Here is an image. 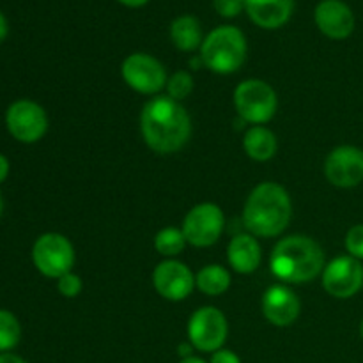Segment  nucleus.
Here are the masks:
<instances>
[{
	"label": "nucleus",
	"mask_w": 363,
	"mask_h": 363,
	"mask_svg": "<svg viewBox=\"0 0 363 363\" xmlns=\"http://www.w3.org/2000/svg\"><path fill=\"white\" fill-rule=\"evenodd\" d=\"M140 131L152 151L170 155L190 140L191 121L179 101L169 96H156L142 110Z\"/></svg>",
	"instance_id": "obj_1"
},
{
	"label": "nucleus",
	"mask_w": 363,
	"mask_h": 363,
	"mask_svg": "<svg viewBox=\"0 0 363 363\" xmlns=\"http://www.w3.org/2000/svg\"><path fill=\"white\" fill-rule=\"evenodd\" d=\"M293 216L291 197L277 183H261L254 188L243 209V223L252 236L275 238L287 229Z\"/></svg>",
	"instance_id": "obj_2"
},
{
	"label": "nucleus",
	"mask_w": 363,
	"mask_h": 363,
	"mask_svg": "<svg viewBox=\"0 0 363 363\" xmlns=\"http://www.w3.org/2000/svg\"><path fill=\"white\" fill-rule=\"evenodd\" d=\"M269 268L282 282H311L325 269V252L312 238L301 234L287 236L273 248Z\"/></svg>",
	"instance_id": "obj_3"
},
{
	"label": "nucleus",
	"mask_w": 363,
	"mask_h": 363,
	"mask_svg": "<svg viewBox=\"0 0 363 363\" xmlns=\"http://www.w3.org/2000/svg\"><path fill=\"white\" fill-rule=\"evenodd\" d=\"M201 59L208 69L218 74L238 71L247 59V39L243 32L233 25L216 27L202 41Z\"/></svg>",
	"instance_id": "obj_4"
},
{
	"label": "nucleus",
	"mask_w": 363,
	"mask_h": 363,
	"mask_svg": "<svg viewBox=\"0 0 363 363\" xmlns=\"http://www.w3.org/2000/svg\"><path fill=\"white\" fill-rule=\"evenodd\" d=\"M234 106L238 116L243 117L247 123L261 126L273 119L279 106L275 91L264 80L250 78L241 82L234 91Z\"/></svg>",
	"instance_id": "obj_5"
},
{
	"label": "nucleus",
	"mask_w": 363,
	"mask_h": 363,
	"mask_svg": "<svg viewBox=\"0 0 363 363\" xmlns=\"http://www.w3.org/2000/svg\"><path fill=\"white\" fill-rule=\"evenodd\" d=\"M32 261L38 272L48 279H60L74 264V248L66 236L46 233L32 247Z\"/></svg>",
	"instance_id": "obj_6"
},
{
	"label": "nucleus",
	"mask_w": 363,
	"mask_h": 363,
	"mask_svg": "<svg viewBox=\"0 0 363 363\" xmlns=\"http://www.w3.org/2000/svg\"><path fill=\"white\" fill-rule=\"evenodd\" d=\"M229 333V325L222 312L216 307H202L190 318L188 339L190 344L204 353H215L222 350Z\"/></svg>",
	"instance_id": "obj_7"
},
{
	"label": "nucleus",
	"mask_w": 363,
	"mask_h": 363,
	"mask_svg": "<svg viewBox=\"0 0 363 363\" xmlns=\"http://www.w3.org/2000/svg\"><path fill=\"white\" fill-rule=\"evenodd\" d=\"M225 227V216L216 204L204 202L188 211L183 222V234L194 247L206 248L220 240Z\"/></svg>",
	"instance_id": "obj_8"
},
{
	"label": "nucleus",
	"mask_w": 363,
	"mask_h": 363,
	"mask_svg": "<svg viewBox=\"0 0 363 363\" xmlns=\"http://www.w3.org/2000/svg\"><path fill=\"white\" fill-rule=\"evenodd\" d=\"M6 124L13 138L21 144H34L45 137L48 117L45 108L30 99H18L7 108Z\"/></svg>",
	"instance_id": "obj_9"
},
{
	"label": "nucleus",
	"mask_w": 363,
	"mask_h": 363,
	"mask_svg": "<svg viewBox=\"0 0 363 363\" xmlns=\"http://www.w3.org/2000/svg\"><path fill=\"white\" fill-rule=\"evenodd\" d=\"M124 82L140 94H156L167 87V71L158 59L147 53H131L121 66Z\"/></svg>",
	"instance_id": "obj_10"
},
{
	"label": "nucleus",
	"mask_w": 363,
	"mask_h": 363,
	"mask_svg": "<svg viewBox=\"0 0 363 363\" xmlns=\"http://www.w3.org/2000/svg\"><path fill=\"white\" fill-rule=\"evenodd\" d=\"M323 287L339 300H347L363 287V264L351 255L333 259L323 269Z\"/></svg>",
	"instance_id": "obj_11"
},
{
	"label": "nucleus",
	"mask_w": 363,
	"mask_h": 363,
	"mask_svg": "<svg viewBox=\"0 0 363 363\" xmlns=\"http://www.w3.org/2000/svg\"><path fill=\"white\" fill-rule=\"evenodd\" d=\"M325 176L333 186L354 188L363 181V151L354 145H339L325 162Z\"/></svg>",
	"instance_id": "obj_12"
},
{
	"label": "nucleus",
	"mask_w": 363,
	"mask_h": 363,
	"mask_svg": "<svg viewBox=\"0 0 363 363\" xmlns=\"http://www.w3.org/2000/svg\"><path fill=\"white\" fill-rule=\"evenodd\" d=\"M152 286L162 298L169 301L186 300L195 287L191 269L176 259H167L156 266L152 273Z\"/></svg>",
	"instance_id": "obj_13"
},
{
	"label": "nucleus",
	"mask_w": 363,
	"mask_h": 363,
	"mask_svg": "<svg viewBox=\"0 0 363 363\" xmlns=\"http://www.w3.org/2000/svg\"><path fill=\"white\" fill-rule=\"evenodd\" d=\"M315 25L330 39H346L354 30V14L342 0H321L315 7Z\"/></svg>",
	"instance_id": "obj_14"
},
{
	"label": "nucleus",
	"mask_w": 363,
	"mask_h": 363,
	"mask_svg": "<svg viewBox=\"0 0 363 363\" xmlns=\"http://www.w3.org/2000/svg\"><path fill=\"white\" fill-rule=\"evenodd\" d=\"M301 311L296 294L286 286H272L262 296V314L272 325L291 326L298 319Z\"/></svg>",
	"instance_id": "obj_15"
},
{
	"label": "nucleus",
	"mask_w": 363,
	"mask_h": 363,
	"mask_svg": "<svg viewBox=\"0 0 363 363\" xmlns=\"http://www.w3.org/2000/svg\"><path fill=\"white\" fill-rule=\"evenodd\" d=\"M248 18L261 28H279L289 21L294 0H245Z\"/></svg>",
	"instance_id": "obj_16"
},
{
	"label": "nucleus",
	"mask_w": 363,
	"mask_h": 363,
	"mask_svg": "<svg viewBox=\"0 0 363 363\" xmlns=\"http://www.w3.org/2000/svg\"><path fill=\"white\" fill-rule=\"evenodd\" d=\"M261 245L252 234H240L230 240L229 248H227V259L234 272L241 273V275L254 273L261 264Z\"/></svg>",
	"instance_id": "obj_17"
},
{
	"label": "nucleus",
	"mask_w": 363,
	"mask_h": 363,
	"mask_svg": "<svg viewBox=\"0 0 363 363\" xmlns=\"http://www.w3.org/2000/svg\"><path fill=\"white\" fill-rule=\"evenodd\" d=\"M170 39L181 52H194L202 46V28L201 23L191 14L177 16L170 25Z\"/></svg>",
	"instance_id": "obj_18"
},
{
	"label": "nucleus",
	"mask_w": 363,
	"mask_h": 363,
	"mask_svg": "<svg viewBox=\"0 0 363 363\" xmlns=\"http://www.w3.org/2000/svg\"><path fill=\"white\" fill-rule=\"evenodd\" d=\"M243 147L245 152L255 162H268L275 156L279 144L272 130L264 126H252L245 133Z\"/></svg>",
	"instance_id": "obj_19"
},
{
	"label": "nucleus",
	"mask_w": 363,
	"mask_h": 363,
	"mask_svg": "<svg viewBox=\"0 0 363 363\" xmlns=\"http://www.w3.org/2000/svg\"><path fill=\"white\" fill-rule=\"evenodd\" d=\"M195 286L208 296H220L230 286V275L223 266L209 264L204 266L195 277Z\"/></svg>",
	"instance_id": "obj_20"
},
{
	"label": "nucleus",
	"mask_w": 363,
	"mask_h": 363,
	"mask_svg": "<svg viewBox=\"0 0 363 363\" xmlns=\"http://www.w3.org/2000/svg\"><path fill=\"white\" fill-rule=\"evenodd\" d=\"M186 243L188 241L184 238L183 229H177V227H165L155 238V248L158 250V254L169 259L179 255Z\"/></svg>",
	"instance_id": "obj_21"
},
{
	"label": "nucleus",
	"mask_w": 363,
	"mask_h": 363,
	"mask_svg": "<svg viewBox=\"0 0 363 363\" xmlns=\"http://www.w3.org/2000/svg\"><path fill=\"white\" fill-rule=\"evenodd\" d=\"M21 339V326L16 315L9 311L0 308V351L7 353V351L14 350Z\"/></svg>",
	"instance_id": "obj_22"
},
{
	"label": "nucleus",
	"mask_w": 363,
	"mask_h": 363,
	"mask_svg": "<svg viewBox=\"0 0 363 363\" xmlns=\"http://www.w3.org/2000/svg\"><path fill=\"white\" fill-rule=\"evenodd\" d=\"M194 91V78L188 71H177L172 77L167 80V92L169 98L176 99V101H183Z\"/></svg>",
	"instance_id": "obj_23"
},
{
	"label": "nucleus",
	"mask_w": 363,
	"mask_h": 363,
	"mask_svg": "<svg viewBox=\"0 0 363 363\" xmlns=\"http://www.w3.org/2000/svg\"><path fill=\"white\" fill-rule=\"evenodd\" d=\"M346 250L351 257L363 261V223L353 225L346 234Z\"/></svg>",
	"instance_id": "obj_24"
},
{
	"label": "nucleus",
	"mask_w": 363,
	"mask_h": 363,
	"mask_svg": "<svg viewBox=\"0 0 363 363\" xmlns=\"http://www.w3.org/2000/svg\"><path fill=\"white\" fill-rule=\"evenodd\" d=\"M57 289L62 296L66 298H77L78 294L84 289V284H82V279L74 273H66L60 279H57Z\"/></svg>",
	"instance_id": "obj_25"
},
{
	"label": "nucleus",
	"mask_w": 363,
	"mask_h": 363,
	"mask_svg": "<svg viewBox=\"0 0 363 363\" xmlns=\"http://www.w3.org/2000/svg\"><path fill=\"white\" fill-rule=\"evenodd\" d=\"M216 13L223 18H236L245 9V0H213Z\"/></svg>",
	"instance_id": "obj_26"
},
{
	"label": "nucleus",
	"mask_w": 363,
	"mask_h": 363,
	"mask_svg": "<svg viewBox=\"0 0 363 363\" xmlns=\"http://www.w3.org/2000/svg\"><path fill=\"white\" fill-rule=\"evenodd\" d=\"M211 363H241V360L236 353H233V351L229 350H223L222 347V350L213 353Z\"/></svg>",
	"instance_id": "obj_27"
},
{
	"label": "nucleus",
	"mask_w": 363,
	"mask_h": 363,
	"mask_svg": "<svg viewBox=\"0 0 363 363\" xmlns=\"http://www.w3.org/2000/svg\"><path fill=\"white\" fill-rule=\"evenodd\" d=\"M7 176H9V160L0 152V183H4Z\"/></svg>",
	"instance_id": "obj_28"
},
{
	"label": "nucleus",
	"mask_w": 363,
	"mask_h": 363,
	"mask_svg": "<svg viewBox=\"0 0 363 363\" xmlns=\"http://www.w3.org/2000/svg\"><path fill=\"white\" fill-rule=\"evenodd\" d=\"M0 363H27V362L13 353H2L0 354Z\"/></svg>",
	"instance_id": "obj_29"
},
{
	"label": "nucleus",
	"mask_w": 363,
	"mask_h": 363,
	"mask_svg": "<svg viewBox=\"0 0 363 363\" xmlns=\"http://www.w3.org/2000/svg\"><path fill=\"white\" fill-rule=\"evenodd\" d=\"M7 30H9V28H7V20H6V16H4V14L0 13V43H2L4 39H6Z\"/></svg>",
	"instance_id": "obj_30"
},
{
	"label": "nucleus",
	"mask_w": 363,
	"mask_h": 363,
	"mask_svg": "<svg viewBox=\"0 0 363 363\" xmlns=\"http://www.w3.org/2000/svg\"><path fill=\"white\" fill-rule=\"evenodd\" d=\"M117 2H121L123 6H128V7H142L145 6L149 0H117Z\"/></svg>",
	"instance_id": "obj_31"
},
{
	"label": "nucleus",
	"mask_w": 363,
	"mask_h": 363,
	"mask_svg": "<svg viewBox=\"0 0 363 363\" xmlns=\"http://www.w3.org/2000/svg\"><path fill=\"white\" fill-rule=\"evenodd\" d=\"M191 350H194V346H191V344H181L179 354L183 358H190L191 357Z\"/></svg>",
	"instance_id": "obj_32"
},
{
	"label": "nucleus",
	"mask_w": 363,
	"mask_h": 363,
	"mask_svg": "<svg viewBox=\"0 0 363 363\" xmlns=\"http://www.w3.org/2000/svg\"><path fill=\"white\" fill-rule=\"evenodd\" d=\"M179 363H206L202 358H197V357H190V358H183Z\"/></svg>",
	"instance_id": "obj_33"
},
{
	"label": "nucleus",
	"mask_w": 363,
	"mask_h": 363,
	"mask_svg": "<svg viewBox=\"0 0 363 363\" xmlns=\"http://www.w3.org/2000/svg\"><path fill=\"white\" fill-rule=\"evenodd\" d=\"M2 209H4V202H2V197H0V216H2Z\"/></svg>",
	"instance_id": "obj_34"
},
{
	"label": "nucleus",
	"mask_w": 363,
	"mask_h": 363,
	"mask_svg": "<svg viewBox=\"0 0 363 363\" xmlns=\"http://www.w3.org/2000/svg\"><path fill=\"white\" fill-rule=\"evenodd\" d=\"M360 337H362V340H363V321H362V325H360Z\"/></svg>",
	"instance_id": "obj_35"
}]
</instances>
